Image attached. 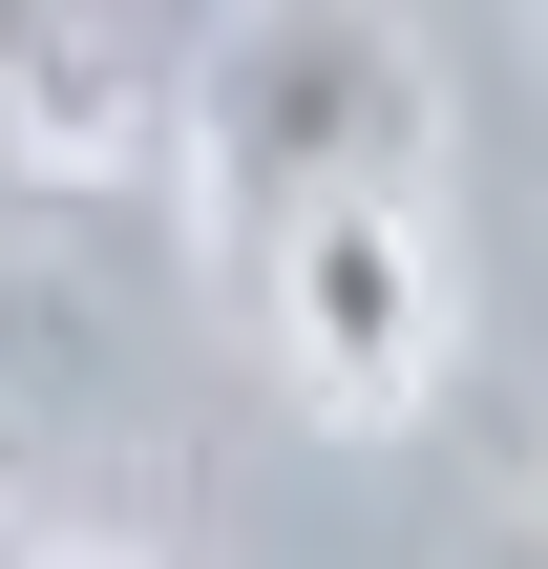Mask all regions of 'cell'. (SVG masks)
Segmentation results:
<instances>
[{
  "mask_svg": "<svg viewBox=\"0 0 548 569\" xmlns=\"http://www.w3.org/2000/svg\"><path fill=\"white\" fill-rule=\"evenodd\" d=\"M190 148H211L232 232H275V211H317V190H422L444 106H422V63H401V42H380L359 0H275V21H253V42L211 63Z\"/></svg>",
  "mask_w": 548,
  "mask_h": 569,
  "instance_id": "obj_1",
  "label": "cell"
},
{
  "mask_svg": "<svg viewBox=\"0 0 548 569\" xmlns=\"http://www.w3.org/2000/svg\"><path fill=\"white\" fill-rule=\"evenodd\" d=\"M253 317H275V359H296V401L317 422H422L444 401V211L422 190H317V211H275L253 232Z\"/></svg>",
  "mask_w": 548,
  "mask_h": 569,
  "instance_id": "obj_2",
  "label": "cell"
},
{
  "mask_svg": "<svg viewBox=\"0 0 548 569\" xmlns=\"http://www.w3.org/2000/svg\"><path fill=\"white\" fill-rule=\"evenodd\" d=\"M169 84H190L169 0H0V148H42V169H127V148L169 127Z\"/></svg>",
  "mask_w": 548,
  "mask_h": 569,
  "instance_id": "obj_3",
  "label": "cell"
},
{
  "mask_svg": "<svg viewBox=\"0 0 548 569\" xmlns=\"http://www.w3.org/2000/svg\"><path fill=\"white\" fill-rule=\"evenodd\" d=\"M21 569H127V549H21Z\"/></svg>",
  "mask_w": 548,
  "mask_h": 569,
  "instance_id": "obj_4",
  "label": "cell"
},
{
  "mask_svg": "<svg viewBox=\"0 0 548 569\" xmlns=\"http://www.w3.org/2000/svg\"><path fill=\"white\" fill-rule=\"evenodd\" d=\"M507 569H548V549H507Z\"/></svg>",
  "mask_w": 548,
  "mask_h": 569,
  "instance_id": "obj_5",
  "label": "cell"
},
{
  "mask_svg": "<svg viewBox=\"0 0 548 569\" xmlns=\"http://www.w3.org/2000/svg\"><path fill=\"white\" fill-rule=\"evenodd\" d=\"M0 569H21V549H0Z\"/></svg>",
  "mask_w": 548,
  "mask_h": 569,
  "instance_id": "obj_6",
  "label": "cell"
}]
</instances>
